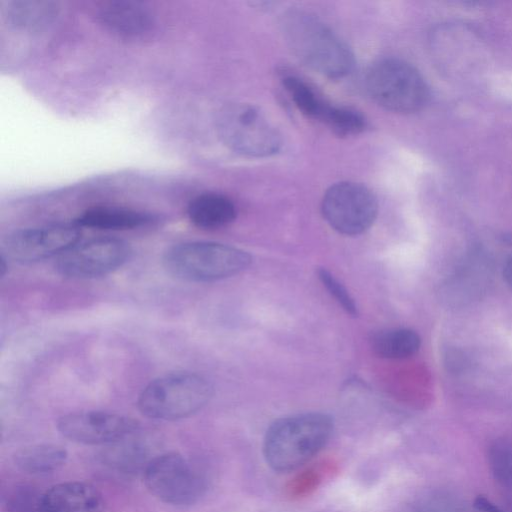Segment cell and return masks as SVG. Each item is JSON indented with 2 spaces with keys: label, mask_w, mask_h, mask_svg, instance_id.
<instances>
[{
  "label": "cell",
  "mask_w": 512,
  "mask_h": 512,
  "mask_svg": "<svg viewBox=\"0 0 512 512\" xmlns=\"http://www.w3.org/2000/svg\"><path fill=\"white\" fill-rule=\"evenodd\" d=\"M281 26L293 54L310 69L331 79L352 71L355 60L351 49L317 17L293 10L283 16Z\"/></svg>",
  "instance_id": "cell-1"
},
{
  "label": "cell",
  "mask_w": 512,
  "mask_h": 512,
  "mask_svg": "<svg viewBox=\"0 0 512 512\" xmlns=\"http://www.w3.org/2000/svg\"><path fill=\"white\" fill-rule=\"evenodd\" d=\"M332 432L333 421L323 413H303L278 419L266 431L264 458L275 471L295 470L325 447Z\"/></svg>",
  "instance_id": "cell-2"
},
{
  "label": "cell",
  "mask_w": 512,
  "mask_h": 512,
  "mask_svg": "<svg viewBox=\"0 0 512 512\" xmlns=\"http://www.w3.org/2000/svg\"><path fill=\"white\" fill-rule=\"evenodd\" d=\"M162 261L166 271L177 279L211 282L240 273L250 264L251 256L221 243L190 241L169 247Z\"/></svg>",
  "instance_id": "cell-3"
},
{
  "label": "cell",
  "mask_w": 512,
  "mask_h": 512,
  "mask_svg": "<svg viewBox=\"0 0 512 512\" xmlns=\"http://www.w3.org/2000/svg\"><path fill=\"white\" fill-rule=\"evenodd\" d=\"M212 394V385L203 376L187 371L173 372L150 381L141 391L137 405L148 418L172 421L197 413Z\"/></svg>",
  "instance_id": "cell-4"
},
{
  "label": "cell",
  "mask_w": 512,
  "mask_h": 512,
  "mask_svg": "<svg viewBox=\"0 0 512 512\" xmlns=\"http://www.w3.org/2000/svg\"><path fill=\"white\" fill-rule=\"evenodd\" d=\"M365 86L374 102L397 113L419 111L429 100V87L423 76L398 58H382L371 64Z\"/></svg>",
  "instance_id": "cell-5"
},
{
  "label": "cell",
  "mask_w": 512,
  "mask_h": 512,
  "mask_svg": "<svg viewBox=\"0 0 512 512\" xmlns=\"http://www.w3.org/2000/svg\"><path fill=\"white\" fill-rule=\"evenodd\" d=\"M217 131L231 150L248 157H268L282 145L278 129L257 107L235 103L223 107L217 117Z\"/></svg>",
  "instance_id": "cell-6"
},
{
  "label": "cell",
  "mask_w": 512,
  "mask_h": 512,
  "mask_svg": "<svg viewBox=\"0 0 512 512\" xmlns=\"http://www.w3.org/2000/svg\"><path fill=\"white\" fill-rule=\"evenodd\" d=\"M144 482L154 497L175 506L196 503L207 488L200 469L176 452L153 457L144 470Z\"/></svg>",
  "instance_id": "cell-7"
},
{
  "label": "cell",
  "mask_w": 512,
  "mask_h": 512,
  "mask_svg": "<svg viewBox=\"0 0 512 512\" xmlns=\"http://www.w3.org/2000/svg\"><path fill=\"white\" fill-rule=\"evenodd\" d=\"M321 210L327 223L344 235L365 232L375 221L378 202L366 186L350 181L331 185L323 195Z\"/></svg>",
  "instance_id": "cell-8"
},
{
  "label": "cell",
  "mask_w": 512,
  "mask_h": 512,
  "mask_svg": "<svg viewBox=\"0 0 512 512\" xmlns=\"http://www.w3.org/2000/svg\"><path fill=\"white\" fill-rule=\"evenodd\" d=\"M132 249L121 239L103 237L77 244L61 254L56 271L66 278L91 279L108 275L130 259Z\"/></svg>",
  "instance_id": "cell-9"
},
{
  "label": "cell",
  "mask_w": 512,
  "mask_h": 512,
  "mask_svg": "<svg viewBox=\"0 0 512 512\" xmlns=\"http://www.w3.org/2000/svg\"><path fill=\"white\" fill-rule=\"evenodd\" d=\"M81 231L76 224H53L25 228L8 234L2 243V254L22 264L61 255L77 245Z\"/></svg>",
  "instance_id": "cell-10"
},
{
  "label": "cell",
  "mask_w": 512,
  "mask_h": 512,
  "mask_svg": "<svg viewBox=\"0 0 512 512\" xmlns=\"http://www.w3.org/2000/svg\"><path fill=\"white\" fill-rule=\"evenodd\" d=\"M56 425L62 436L86 445H109L140 430L133 418L99 410L68 413Z\"/></svg>",
  "instance_id": "cell-11"
},
{
  "label": "cell",
  "mask_w": 512,
  "mask_h": 512,
  "mask_svg": "<svg viewBox=\"0 0 512 512\" xmlns=\"http://www.w3.org/2000/svg\"><path fill=\"white\" fill-rule=\"evenodd\" d=\"M102 494L93 485L68 481L53 485L42 495L41 512H104Z\"/></svg>",
  "instance_id": "cell-12"
},
{
  "label": "cell",
  "mask_w": 512,
  "mask_h": 512,
  "mask_svg": "<svg viewBox=\"0 0 512 512\" xmlns=\"http://www.w3.org/2000/svg\"><path fill=\"white\" fill-rule=\"evenodd\" d=\"M100 22L113 34L123 38H139L148 34L153 26L150 11L141 3L112 1L99 11Z\"/></svg>",
  "instance_id": "cell-13"
},
{
  "label": "cell",
  "mask_w": 512,
  "mask_h": 512,
  "mask_svg": "<svg viewBox=\"0 0 512 512\" xmlns=\"http://www.w3.org/2000/svg\"><path fill=\"white\" fill-rule=\"evenodd\" d=\"M139 431L107 445L101 455L104 464L121 473L144 472L153 457Z\"/></svg>",
  "instance_id": "cell-14"
},
{
  "label": "cell",
  "mask_w": 512,
  "mask_h": 512,
  "mask_svg": "<svg viewBox=\"0 0 512 512\" xmlns=\"http://www.w3.org/2000/svg\"><path fill=\"white\" fill-rule=\"evenodd\" d=\"M187 214L196 227L215 230L233 222L237 211L232 200L225 195L203 193L189 202Z\"/></svg>",
  "instance_id": "cell-15"
},
{
  "label": "cell",
  "mask_w": 512,
  "mask_h": 512,
  "mask_svg": "<svg viewBox=\"0 0 512 512\" xmlns=\"http://www.w3.org/2000/svg\"><path fill=\"white\" fill-rule=\"evenodd\" d=\"M153 217L145 212L121 208L98 206L87 209L74 222L79 227L99 230H130L145 226Z\"/></svg>",
  "instance_id": "cell-16"
},
{
  "label": "cell",
  "mask_w": 512,
  "mask_h": 512,
  "mask_svg": "<svg viewBox=\"0 0 512 512\" xmlns=\"http://www.w3.org/2000/svg\"><path fill=\"white\" fill-rule=\"evenodd\" d=\"M68 453L57 444H34L18 450L14 456L15 465L23 472L39 475L61 468L67 461Z\"/></svg>",
  "instance_id": "cell-17"
},
{
  "label": "cell",
  "mask_w": 512,
  "mask_h": 512,
  "mask_svg": "<svg viewBox=\"0 0 512 512\" xmlns=\"http://www.w3.org/2000/svg\"><path fill=\"white\" fill-rule=\"evenodd\" d=\"M282 84L302 114L322 123L326 122L334 105L323 99L313 87L299 77L287 75L282 78Z\"/></svg>",
  "instance_id": "cell-18"
},
{
  "label": "cell",
  "mask_w": 512,
  "mask_h": 512,
  "mask_svg": "<svg viewBox=\"0 0 512 512\" xmlns=\"http://www.w3.org/2000/svg\"><path fill=\"white\" fill-rule=\"evenodd\" d=\"M421 344L419 335L406 328L382 330L371 339L374 352L383 358L403 359L414 355Z\"/></svg>",
  "instance_id": "cell-19"
},
{
  "label": "cell",
  "mask_w": 512,
  "mask_h": 512,
  "mask_svg": "<svg viewBox=\"0 0 512 512\" xmlns=\"http://www.w3.org/2000/svg\"><path fill=\"white\" fill-rule=\"evenodd\" d=\"M55 11L53 3L42 1H13L7 10L12 24L22 29L44 27L51 22Z\"/></svg>",
  "instance_id": "cell-20"
},
{
  "label": "cell",
  "mask_w": 512,
  "mask_h": 512,
  "mask_svg": "<svg viewBox=\"0 0 512 512\" xmlns=\"http://www.w3.org/2000/svg\"><path fill=\"white\" fill-rule=\"evenodd\" d=\"M43 492L29 484H16L4 494L5 512H41Z\"/></svg>",
  "instance_id": "cell-21"
},
{
  "label": "cell",
  "mask_w": 512,
  "mask_h": 512,
  "mask_svg": "<svg viewBox=\"0 0 512 512\" xmlns=\"http://www.w3.org/2000/svg\"><path fill=\"white\" fill-rule=\"evenodd\" d=\"M325 125L338 136H354L365 130L367 121L356 109L334 105Z\"/></svg>",
  "instance_id": "cell-22"
},
{
  "label": "cell",
  "mask_w": 512,
  "mask_h": 512,
  "mask_svg": "<svg viewBox=\"0 0 512 512\" xmlns=\"http://www.w3.org/2000/svg\"><path fill=\"white\" fill-rule=\"evenodd\" d=\"M488 461L494 477L505 485H512V442L495 441L489 448Z\"/></svg>",
  "instance_id": "cell-23"
},
{
  "label": "cell",
  "mask_w": 512,
  "mask_h": 512,
  "mask_svg": "<svg viewBox=\"0 0 512 512\" xmlns=\"http://www.w3.org/2000/svg\"><path fill=\"white\" fill-rule=\"evenodd\" d=\"M322 480L321 470L311 467L298 473L287 486V494L299 499L311 494Z\"/></svg>",
  "instance_id": "cell-24"
},
{
  "label": "cell",
  "mask_w": 512,
  "mask_h": 512,
  "mask_svg": "<svg viewBox=\"0 0 512 512\" xmlns=\"http://www.w3.org/2000/svg\"><path fill=\"white\" fill-rule=\"evenodd\" d=\"M318 277L329 293L348 314L352 316H356L358 314L357 306L353 298L350 296L346 288L329 271L324 268L319 269Z\"/></svg>",
  "instance_id": "cell-25"
},
{
  "label": "cell",
  "mask_w": 512,
  "mask_h": 512,
  "mask_svg": "<svg viewBox=\"0 0 512 512\" xmlns=\"http://www.w3.org/2000/svg\"><path fill=\"white\" fill-rule=\"evenodd\" d=\"M475 506L484 512H502L497 506L484 497H478L475 501Z\"/></svg>",
  "instance_id": "cell-26"
},
{
  "label": "cell",
  "mask_w": 512,
  "mask_h": 512,
  "mask_svg": "<svg viewBox=\"0 0 512 512\" xmlns=\"http://www.w3.org/2000/svg\"><path fill=\"white\" fill-rule=\"evenodd\" d=\"M504 278L512 288V258H510L504 267Z\"/></svg>",
  "instance_id": "cell-27"
},
{
  "label": "cell",
  "mask_w": 512,
  "mask_h": 512,
  "mask_svg": "<svg viewBox=\"0 0 512 512\" xmlns=\"http://www.w3.org/2000/svg\"><path fill=\"white\" fill-rule=\"evenodd\" d=\"M7 258L1 253V257H0V275H1V278L4 277L5 273H6V270H7V267H8V264L6 262Z\"/></svg>",
  "instance_id": "cell-28"
}]
</instances>
